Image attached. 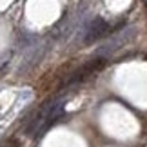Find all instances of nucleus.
<instances>
[{
  "instance_id": "39448f33",
  "label": "nucleus",
  "mask_w": 147,
  "mask_h": 147,
  "mask_svg": "<svg viewBox=\"0 0 147 147\" xmlns=\"http://www.w3.org/2000/svg\"><path fill=\"white\" fill-rule=\"evenodd\" d=\"M0 147H18V142L16 140H7L4 145H0Z\"/></svg>"
},
{
  "instance_id": "f03ea898",
  "label": "nucleus",
  "mask_w": 147,
  "mask_h": 147,
  "mask_svg": "<svg viewBox=\"0 0 147 147\" xmlns=\"http://www.w3.org/2000/svg\"><path fill=\"white\" fill-rule=\"evenodd\" d=\"M111 29H113V27H111L109 22L104 20L102 16H96V18H93L86 26V29H84V42H86V44H93L94 40H98V38L109 35Z\"/></svg>"
},
{
  "instance_id": "f257e3e1",
  "label": "nucleus",
  "mask_w": 147,
  "mask_h": 147,
  "mask_svg": "<svg viewBox=\"0 0 147 147\" xmlns=\"http://www.w3.org/2000/svg\"><path fill=\"white\" fill-rule=\"evenodd\" d=\"M64 107H65V100L58 98V100H51L46 105H42V109L36 113V116L33 118L27 125L26 133L27 134H35V136H42L58 118L64 115Z\"/></svg>"
},
{
  "instance_id": "7ed1b4c3",
  "label": "nucleus",
  "mask_w": 147,
  "mask_h": 147,
  "mask_svg": "<svg viewBox=\"0 0 147 147\" xmlns=\"http://www.w3.org/2000/svg\"><path fill=\"white\" fill-rule=\"evenodd\" d=\"M102 64H104V58H100V60H94V62H87L86 65L82 67V69H78L75 75H73L69 80H67V84H78V82H84L89 75H93L94 71H98Z\"/></svg>"
},
{
  "instance_id": "20e7f679",
  "label": "nucleus",
  "mask_w": 147,
  "mask_h": 147,
  "mask_svg": "<svg viewBox=\"0 0 147 147\" xmlns=\"http://www.w3.org/2000/svg\"><path fill=\"white\" fill-rule=\"evenodd\" d=\"M131 33H134L133 27H131V29H127V31H122V33H118V35H115L109 42L105 44V46H102V49H100L98 55H107V53H113V51H116V47L123 46V44H125L129 38L133 36Z\"/></svg>"
}]
</instances>
